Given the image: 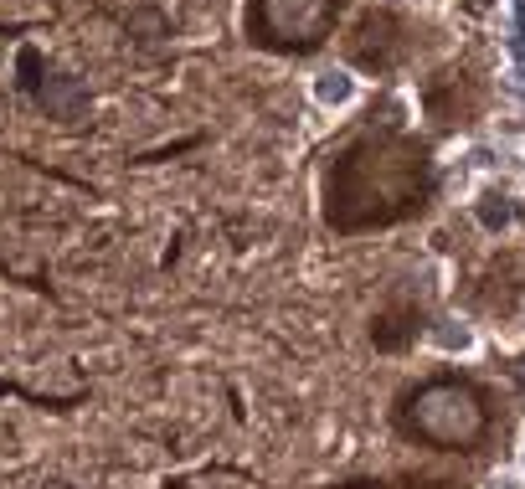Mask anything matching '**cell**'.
Instances as JSON below:
<instances>
[{
  "instance_id": "1",
  "label": "cell",
  "mask_w": 525,
  "mask_h": 489,
  "mask_svg": "<svg viewBox=\"0 0 525 489\" xmlns=\"http://www.w3.org/2000/svg\"><path fill=\"white\" fill-rule=\"evenodd\" d=\"M428 196V155L402 134H366L330 165L325 217L340 232H366L412 217Z\"/></svg>"
},
{
  "instance_id": "2",
  "label": "cell",
  "mask_w": 525,
  "mask_h": 489,
  "mask_svg": "<svg viewBox=\"0 0 525 489\" xmlns=\"http://www.w3.org/2000/svg\"><path fill=\"white\" fill-rule=\"evenodd\" d=\"M397 428L438 453H474L489 438V397L469 376H428L397 402Z\"/></svg>"
},
{
  "instance_id": "3",
  "label": "cell",
  "mask_w": 525,
  "mask_h": 489,
  "mask_svg": "<svg viewBox=\"0 0 525 489\" xmlns=\"http://www.w3.org/2000/svg\"><path fill=\"white\" fill-rule=\"evenodd\" d=\"M340 0H253L248 31L263 47L278 52H309L330 37Z\"/></svg>"
}]
</instances>
